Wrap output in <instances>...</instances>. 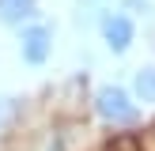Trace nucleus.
<instances>
[{
	"label": "nucleus",
	"instance_id": "f257e3e1",
	"mask_svg": "<svg viewBox=\"0 0 155 151\" xmlns=\"http://www.w3.org/2000/svg\"><path fill=\"white\" fill-rule=\"evenodd\" d=\"M95 110H98V117H102L106 125H114V128H129V125L140 121V110H136V102L129 98V91L114 87V83H106L95 95Z\"/></svg>",
	"mask_w": 155,
	"mask_h": 151
},
{
	"label": "nucleus",
	"instance_id": "f03ea898",
	"mask_svg": "<svg viewBox=\"0 0 155 151\" xmlns=\"http://www.w3.org/2000/svg\"><path fill=\"white\" fill-rule=\"evenodd\" d=\"M49 49H53V34H49V27H27V30H23V38H19V53H23V60H27V64H42V60L49 57Z\"/></svg>",
	"mask_w": 155,
	"mask_h": 151
},
{
	"label": "nucleus",
	"instance_id": "7ed1b4c3",
	"mask_svg": "<svg viewBox=\"0 0 155 151\" xmlns=\"http://www.w3.org/2000/svg\"><path fill=\"white\" fill-rule=\"evenodd\" d=\"M102 38H106V45H110L114 53H125L129 45H133V23H129L125 15H106L102 19Z\"/></svg>",
	"mask_w": 155,
	"mask_h": 151
},
{
	"label": "nucleus",
	"instance_id": "20e7f679",
	"mask_svg": "<svg viewBox=\"0 0 155 151\" xmlns=\"http://www.w3.org/2000/svg\"><path fill=\"white\" fill-rule=\"evenodd\" d=\"M133 91H136V98H140V102H151V106H155V64L136 68V76H133Z\"/></svg>",
	"mask_w": 155,
	"mask_h": 151
},
{
	"label": "nucleus",
	"instance_id": "39448f33",
	"mask_svg": "<svg viewBox=\"0 0 155 151\" xmlns=\"http://www.w3.org/2000/svg\"><path fill=\"white\" fill-rule=\"evenodd\" d=\"M38 8V0H0V19L4 23H23L30 19Z\"/></svg>",
	"mask_w": 155,
	"mask_h": 151
},
{
	"label": "nucleus",
	"instance_id": "423d86ee",
	"mask_svg": "<svg viewBox=\"0 0 155 151\" xmlns=\"http://www.w3.org/2000/svg\"><path fill=\"white\" fill-rule=\"evenodd\" d=\"M12 113H15V98H8V95H0V128L12 121Z\"/></svg>",
	"mask_w": 155,
	"mask_h": 151
}]
</instances>
